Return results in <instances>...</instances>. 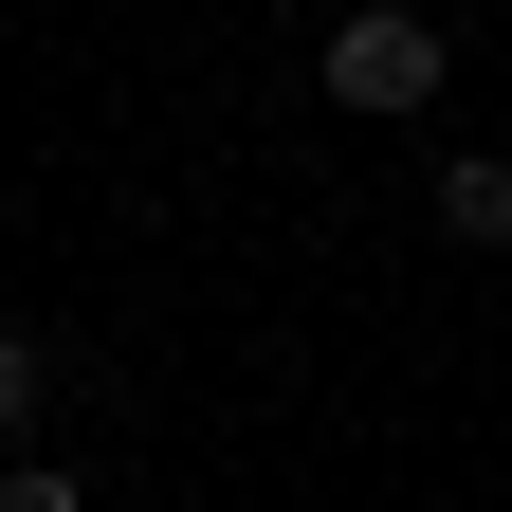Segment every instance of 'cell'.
I'll return each instance as SVG.
<instances>
[{"label": "cell", "mask_w": 512, "mask_h": 512, "mask_svg": "<svg viewBox=\"0 0 512 512\" xmlns=\"http://www.w3.org/2000/svg\"><path fill=\"white\" fill-rule=\"evenodd\" d=\"M439 74H458V37L403 19V0H348V19H330V92H348V110H421Z\"/></svg>", "instance_id": "6da1fadb"}, {"label": "cell", "mask_w": 512, "mask_h": 512, "mask_svg": "<svg viewBox=\"0 0 512 512\" xmlns=\"http://www.w3.org/2000/svg\"><path fill=\"white\" fill-rule=\"evenodd\" d=\"M439 220H458V238H512V165L458 147V165H439Z\"/></svg>", "instance_id": "7a4b0ae2"}, {"label": "cell", "mask_w": 512, "mask_h": 512, "mask_svg": "<svg viewBox=\"0 0 512 512\" xmlns=\"http://www.w3.org/2000/svg\"><path fill=\"white\" fill-rule=\"evenodd\" d=\"M0 512H92V494H74V458H0Z\"/></svg>", "instance_id": "3957f363"}, {"label": "cell", "mask_w": 512, "mask_h": 512, "mask_svg": "<svg viewBox=\"0 0 512 512\" xmlns=\"http://www.w3.org/2000/svg\"><path fill=\"white\" fill-rule=\"evenodd\" d=\"M0 421H37V348L19 330H0Z\"/></svg>", "instance_id": "277c9868"}]
</instances>
